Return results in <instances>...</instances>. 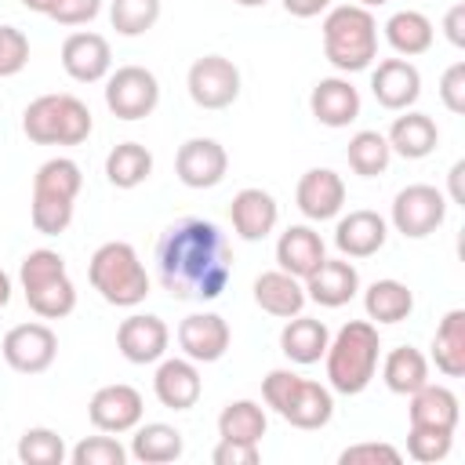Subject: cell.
I'll use <instances>...</instances> for the list:
<instances>
[{
    "mask_svg": "<svg viewBox=\"0 0 465 465\" xmlns=\"http://www.w3.org/2000/svg\"><path fill=\"white\" fill-rule=\"evenodd\" d=\"M156 280L174 302H214L232 280V243L207 218H178L156 240Z\"/></svg>",
    "mask_w": 465,
    "mask_h": 465,
    "instance_id": "cell-1",
    "label": "cell"
},
{
    "mask_svg": "<svg viewBox=\"0 0 465 465\" xmlns=\"http://www.w3.org/2000/svg\"><path fill=\"white\" fill-rule=\"evenodd\" d=\"M378 360H381L378 323H371V320H349L338 334H331L327 352H323L331 392H338V396H360L374 381Z\"/></svg>",
    "mask_w": 465,
    "mask_h": 465,
    "instance_id": "cell-2",
    "label": "cell"
},
{
    "mask_svg": "<svg viewBox=\"0 0 465 465\" xmlns=\"http://www.w3.org/2000/svg\"><path fill=\"white\" fill-rule=\"evenodd\" d=\"M84 189V171L69 156H51L36 167L33 174V200H29V218L40 236H62L73 222L76 196Z\"/></svg>",
    "mask_w": 465,
    "mask_h": 465,
    "instance_id": "cell-3",
    "label": "cell"
},
{
    "mask_svg": "<svg viewBox=\"0 0 465 465\" xmlns=\"http://www.w3.org/2000/svg\"><path fill=\"white\" fill-rule=\"evenodd\" d=\"M323 58L338 73H363L378 58V22L371 7L338 4L323 15Z\"/></svg>",
    "mask_w": 465,
    "mask_h": 465,
    "instance_id": "cell-4",
    "label": "cell"
},
{
    "mask_svg": "<svg viewBox=\"0 0 465 465\" xmlns=\"http://www.w3.org/2000/svg\"><path fill=\"white\" fill-rule=\"evenodd\" d=\"M262 400L294 429H323L334 418V392L312 378L276 367L262 378Z\"/></svg>",
    "mask_w": 465,
    "mask_h": 465,
    "instance_id": "cell-5",
    "label": "cell"
},
{
    "mask_svg": "<svg viewBox=\"0 0 465 465\" xmlns=\"http://www.w3.org/2000/svg\"><path fill=\"white\" fill-rule=\"evenodd\" d=\"M87 280L102 294V302L116 309H134L149 298V272L127 240L102 243L87 262Z\"/></svg>",
    "mask_w": 465,
    "mask_h": 465,
    "instance_id": "cell-6",
    "label": "cell"
},
{
    "mask_svg": "<svg viewBox=\"0 0 465 465\" xmlns=\"http://www.w3.org/2000/svg\"><path fill=\"white\" fill-rule=\"evenodd\" d=\"M18 283L29 309L40 320H62L76 309V283L69 280L65 258L51 247H36L18 265Z\"/></svg>",
    "mask_w": 465,
    "mask_h": 465,
    "instance_id": "cell-7",
    "label": "cell"
},
{
    "mask_svg": "<svg viewBox=\"0 0 465 465\" xmlns=\"http://www.w3.org/2000/svg\"><path fill=\"white\" fill-rule=\"evenodd\" d=\"M22 131L36 145H80L94 131V116L76 94H40L25 105Z\"/></svg>",
    "mask_w": 465,
    "mask_h": 465,
    "instance_id": "cell-8",
    "label": "cell"
},
{
    "mask_svg": "<svg viewBox=\"0 0 465 465\" xmlns=\"http://www.w3.org/2000/svg\"><path fill=\"white\" fill-rule=\"evenodd\" d=\"M160 105V80L145 65H120L105 76V109L116 120H145Z\"/></svg>",
    "mask_w": 465,
    "mask_h": 465,
    "instance_id": "cell-9",
    "label": "cell"
},
{
    "mask_svg": "<svg viewBox=\"0 0 465 465\" xmlns=\"http://www.w3.org/2000/svg\"><path fill=\"white\" fill-rule=\"evenodd\" d=\"M443 218H447V196L436 185H425V182H414V185L400 189L396 200H392V211H389L392 229L407 240L432 236L443 225Z\"/></svg>",
    "mask_w": 465,
    "mask_h": 465,
    "instance_id": "cell-10",
    "label": "cell"
},
{
    "mask_svg": "<svg viewBox=\"0 0 465 465\" xmlns=\"http://www.w3.org/2000/svg\"><path fill=\"white\" fill-rule=\"evenodd\" d=\"M185 87L200 109H229L240 98V69L225 54H203L189 65Z\"/></svg>",
    "mask_w": 465,
    "mask_h": 465,
    "instance_id": "cell-11",
    "label": "cell"
},
{
    "mask_svg": "<svg viewBox=\"0 0 465 465\" xmlns=\"http://www.w3.org/2000/svg\"><path fill=\"white\" fill-rule=\"evenodd\" d=\"M4 363L18 374H44L58 356V334L47 323H18L0 341Z\"/></svg>",
    "mask_w": 465,
    "mask_h": 465,
    "instance_id": "cell-12",
    "label": "cell"
},
{
    "mask_svg": "<svg viewBox=\"0 0 465 465\" xmlns=\"http://www.w3.org/2000/svg\"><path fill=\"white\" fill-rule=\"evenodd\" d=\"M229 171V153L214 138H189L174 153V174L185 189H214Z\"/></svg>",
    "mask_w": 465,
    "mask_h": 465,
    "instance_id": "cell-13",
    "label": "cell"
},
{
    "mask_svg": "<svg viewBox=\"0 0 465 465\" xmlns=\"http://www.w3.org/2000/svg\"><path fill=\"white\" fill-rule=\"evenodd\" d=\"M145 414V403H142V392L134 385H124V381H113V385H102L91 403H87V418L98 432H131Z\"/></svg>",
    "mask_w": 465,
    "mask_h": 465,
    "instance_id": "cell-14",
    "label": "cell"
},
{
    "mask_svg": "<svg viewBox=\"0 0 465 465\" xmlns=\"http://www.w3.org/2000/svg\"><path fill=\"white\" fill-rule=\"evenodd\" d=\"M167 345H171V331L153 312H131L116 327V349H120V356L127 363H138V367L160 363L163 352H167Z\"/></svg>",
    "mask_w": 465,
    "mask_h": 465,
    "instance_id": "cell-15",
    "label": "cell"
},
{
    "mask_svg": "<svg viewBox=\"0 0 465 465\" xmlns=\"http://www.w3.org/2000/svg\"><path fill=\"white\" fill-rule=\"evenodd\" d=\"M62 69L76 84H98L113 69V47L102 33L80 29L62 40Z\"/></svg>",
    "mask_w": 465,
    "mask_h": 465,
    "instance_id": "cell-16",
    "label": "cell"
},
{
    "mask_svg": "<svg viewBox=\"0 0 465 465\" xmlns=\"http://www.w3.org/2000/svg\"><path fill=\"white\" fill-rule=\"evenodd\" d=\"M371 94L381 109L403 113L418 102L421 94V73L411 58H381L371 69Z\"/></svg>",
    "mask_w": 465,
    "mask_h": 465,
    "instance_id": "cell-17",
    "label": "cell"
},
{
    "mask_svg": "<svg viewBox=\"0 0 465 465\" xmlns=\"http://www.w3.org/2000/svg\"><path fill=\"white\" fill-rule=\"evenodd\" d=\"M294 203L309 222H331L345 207V182L331 167H309L294 185Z\"/></svg>",
    "mask_w": 465,
    "mask_h": 465,
    "instance_id": "cell-18",
    "label": "cell"
},
{
    "mask_svg": "<svg viewBox=\"0 0 465 465\" xmlns=\"http://www.w3.org/2000/svg\"><path fill=\"white\" fill-rule=\"evenodd\" d=\"M232 331L218 312H193L178 323V349L193 363H218L229 352Z\"/></svg>",
    "mask_w": 465,
    "mask_h": 465,
    "instance_id": "cell-19",
    "label": "cell"
},
{
    "mask_svg": "<svg viewBox=\"0 0 465 465\" xmlns=\"http://www.w3.org/2000/svg\"><path fill=\"white\" fill-rule=\"evenodd\" d=\"M385 240H389V222L378 211L356 207L349 214H338L334 247L341 258H371L385 247Z\"/></svg>",
    "mask_w": 465,
    "mask_h": 465,
    "instance_id": "cell-20",
    "label": "cell"
},
{
    "mask_svg": "<svg viewBox=\"0 0 465 465\" xmlns=\"http://www.w3.org/2000/svg\"><path fill=\"white\" fill-rule=\"evenodd\" d=\"M302 283H305V298L323 309H341L360 294V272L349 258H323Z\"/></svg>",
    "mask_w": 465,
    "mask_h": 465,
    "instance_id": "cell-21",
    "label": "cell"
},
{
    "mask_svg": "<svg viewBox=\"0 0 465 465\" xmlns=\"http://www.w3.org/2000/svg\"><path fill=\"white\" fill-rule=\"evenodd\" d=\"M229 222H232V232H236L240 240L258 243V240H265V236L276 229V222H280V203H276L272 193H265V189H258V185H247V189H240V193L232 196V203H229Z\"/></svg>",
    "mask_w": 465,
    "mask_h": 465,
    "instance_id": "cell-22",
    "label": "cell"
},
{
    "mask_svg": "<svg viewBox=\"0 0 465 465\" xmlns=\"http://www.w3.org/2000/svg\"><path fill=\"white\" fill-rule=\"evenodd\" d=\"M153 392L167 411H189L196 407L200 392H203V378L200 367L189 356H171L160 360L156 374H153Z\"/></svg>",
    "mask_w": 465,
    "mask_h": 465,
    "instance_id": "cell-23",
    "label": "cell"
},
{
    "mask_svg": "<svg viewBox=\"0 0 465 465\" xmlns=\"http://www.w3.org/2000/svg\"><path fill=\"white\" fill-rule=\"evenodd\" d=\"M360 91L349 84V76H323L309 91V109L323 127H349L360 116Z\"/></svg>",
    "mask_w": 465,
    "mask_h": 465,
    "instance_id": "cell-24",
    "label": "cell"
},
{
    "mask_svg": "<svg viewBox=\"0 0 465 465\" xmlns=\"http://www.w3.org/2000/svg\"><path fill=\"white\" fill-rule=\"evenodd\" d=\"M254 305L262 309V312H269V316H276V320H291V316H298L302 309H305V283L298 280V276H291V272H283V269H265V272H258L254 276Z\"/></svg>",
    "mask_w": 465,
    "mask_h": 465,
    "instance_id": "cell-25",
    "label": "cell"
},
{
    "mask_svg": "<svg viewBox=\"0 0 465 465\" xmlns=\"http://www.w3.org/2000/svg\"><path fill=\"white\" fill-rule=\"evenodd\" d=\"M323 258H327V247L312 225H287L276 240V265L298 280H305Z\"/></svg>",
    "mask_w": 465,
    "mask_h": 465,
    "instance_id": "cell-26",
    "label": "cell"
},
{
    "mask_svg": "<svg viewBox=\"0 0 465 465\" xmlns=\"http://www.w3.org/2000/svg\"><path fill=\"white\" fill-rule=\"evenodd\" d=\"M389 149L403 160H425L436 145H440V127L429 113H418V109H403V116L392 120L389 134H385Z\"/></svg>",
    "mask_w": 465,
    "mask_h": 465,
    "instance_id": "cell-27",
    "label": "cell"
},
{
    "mask_svg": "<svg viewBox=\"0 0 465 465\" xmlns=\"http://www.w3.org/2000/svg\"><path fill=\"white\" fill-rule=\"evenodd\" d=\"M407 418H411L414 429H443V432H454L458 429V418H461V407H458V396L447 385L425 381L421 389L411 392Z\"/></svg>",
    "mask_w": 465,
    "mask_h": 465,
    "instance_id": "cell-28",
    "label": "cell"
},
{
    "mask_svg": "<svg viewBox=\"0 0 465 465\" xmlns=\"http://www.w3.org/2000/svg\"><path fill=\"white\" fill-rule=\"evenodd\" d=\"M327 341H331V331L323 320L316 316H291L280 331V352L298 363V367H309V363H320L323 352H327Z\"/></svg>",
    "mask_w": 465,
    "mask_h": 465,
    "instance_id": "cell-29",
    "label": "cell"
},
{
    "mask_svg": "<svg viewBox=\"0 0 465 465\" xmlns=\"http://www.w3.org/2000/svg\"><path fill=\"white\" fill-rule=\"evenodd\" d=\"M131 432L134 436H131L127 454L134 461H142V465H167V461H178L182 450H185L182 432L174 425H167V421H145V425L138 421Z\"/></svg>",
    "mask_w": 465,
    "mask_h": 465,
    "instance_id": "cell-30",
    "label": "cell"
},
{
    "mask_svg": "<svg viewBox=\"0 0 465 465\" xmlns=\"http://www.w3.org/2000/svg\"><path fill=\"white\" fill-rule=\"evenodd\" d=\"M378 363H381L385 389L396 392V396H411L414 389H421L429 381V356L418 352L414 345H396Z\"/></svg>",
    "mask_w": 465,
    "mask_h": 465,
    "instance_id": "cell-31",
    "label": "cell"
},
{
    "mask_svg": "<svg viewBox=\"0 0 465 465\" xmlns=\"http://www.w3.org/2000/svg\"><path fill=\"white\" fill-rule=\"evenodd\" d=\"M381 29H385V44H389L400 58H418V54H425V51L432 47V40H436V29H432L429 15L411 11V7L389 15V22H385Z\"/></svg>",
    "mask_w": 465,
    "mask_h": 465,
    "instance_id": "cell-32",
    "label": "cell"
},
{
    "mask_svg": "<svg viewBox=\"0 0 465 465\" xmlns=\"http://www.w3.org/2000/svg\"><path fill=\"white\" fill-rule=\"evenodd\" d=\"M363 312L371 323H403L414 312V291L403 280H374L363 291Z\"/></svg>",
    "mask_w": 465,
    "mask_h": 465,
    "instance_id": "cell-33",
    "label": "cell"
},
{
    "mask_svg": "<svg viewBox=\"0 0 465 465\" xmlns=\"http://www.w3.org/2000/svg\"><path fill=\"white\" fill-rule=\"evenodd\" d=\"M432 363L443 378L465 374V309H450L432 334Z\"/></svg>",
    "mask_w": 465,
    "mask_h": 465,
    "instance_id": "cell-34",
    "label": "cell"
},
{
    "mask_svg": "<svg viewBox=\"0 0 465 465\" xmlns=\"http://www.w3.org/2000/svg\"><path fill=\"white\" fill-rule=\"evenodd\" d=\"M153 174V153L142 142H120L105 156V178L116 189H138Z\"/></svg>",
    "mask_w": 465,
    "mask_h": 465,
    "instance_id": "cell-35",
    "label": "cell"
},
{
    "mask_svg": "<svg viewBox=\"0 0 465 465\" xmlns=\"http://www.w3.org/2000/svg\"><path fill=\"white\" fill-rule=\"evenodd\" d=\"M269 429L265 407L254 400H229L218 414V436L222 440H240V443H262Z\"/></svg>",
    "mask_w": 465,
    "mask_h": 465,
    "instance_id": "cell-36",
    "label": "cell"
},
{
    "mask_svg": "<svg viewBox=\"0 0 465 465\" xmlns=\"http://www.w3.org/2000/svg\"><path fill=\"white\" fill-rule=\"evenodd\" d=\"M345 160L360 178H378V174H385L392 149H389L381 131H356L345 145Z\"/></svg>",
    "mask_w": 465,
    "mask_h": 465,
    "instance_id": "cell-37",
    "label": "cell"
},
{
    "mask_svg": "<svg viewBox=\"0 0 465 465\" xmlns=\"http://www.w3.org/2000/svg\"><path fill=\"white\" fill-rule=\"evenodd\" d=\"M15 454H18L22 465H62V461L69 458L65 440H62L54 429H47V425H33V429H25V432L18 436Z\"/></svg>",
    "mask_w": 465,
    "mask_h": 465,
    "instance_id": "cell-38",
    "label": "cell"
},
{
    "mask_svg": "<svg viewBox=\"0 0 465 465\" xmlns=\"http://www.w3.org/2000/svg\"><path fill=\"white\" fill-rule=\"evenodd\" d=\"M160 0H109V22L120 36H142L160 22Z\"/></svg>",
    "mask_w": 465,
    "mask_h": 465,
    "instance_id": "cell-39",
    "label": "cell"
},
{
    "mask_svg": "<svg viewBox=\"0 0 465 465\" xmlns=\"http://www.w3.org/2000/svg\"><path fill=\"white\" fill-rule=\"evenodd\" d=\"M127 447L113 436V432H102V436H84L73 450H69V461L73 465H127Z\"/></svg>",
    "mask_w": 465,
    "mask_h": 465,
    "instance_id": "cell-40",
    "label": "cell"
},
{
    "mask_svg": "<svg viewBox=\"0 0 465 465\" xmlns=\"http://www.w3.org/2000/svg\"><path fill=\"white\" fill-rule=\"evenodd\" d=\"M454 447V432H443V429H414L407 432V454L421 465H436L450 454Z\"/></svg>",
    "mask_w": 465,
    "mask_h": 465,
    "instance_id": "cell-41",
    "label": "cell"
},
{
    "mask_svg": "<svg viewBox=\"0 0 465 465\" xmlns=\"http://www.w3.org/2000/svg\"><path fill=\"white\" fill-rule=\"evenodd\" d=\"M29 62V36L15 25H0V76L22 73Z\"/></svg>",
    "mask_w": 465,
    "mask_h": 465,
    "instance_id": "cell-42",
    "label": "cell"
},
{
    "mask_svg": "<svg viewBox=\"0 0 465 465\" xmlns=\"http://www.w3.org/2000/svg\"><path fill=\"white\" fill-rule=\"evenodd\" d=\"M338 461H341V465H378V461H385V465H400L403 454H400L392 443L367 440V443H352V447H345V450L338 454Z\"/></svg>",
    "mask_w": 465,
    "mask_h": 465,
    "instance_id": "cell-43",
    "label": "cell"
},
{
    "mask_svg": "<svg viewBox=\"0 0 465 465\" xmlns=\"http://www.w3.org/2000/svg\"><path fill=\"white\" fill-rule=\"evenodd\" d=\"M440 102L454 116L465 113V62H454V65L443 69V76H440Z\"/></svg>",
    "mask_w": 465,
    "mask_h": 465,
    "instance_id": "cell-44",
    "label": "cell"
},
{
    "mask_svg": "<svg viewBox=\"0 0 465 465\" xmlns=\"http://www.w3.org/2000/svg\"><path fill=\"white\" fill-rule=\"evenodd\" d=\"M214 465H258L262 461V447L258 443H240V440H218V447L211 450Z\"/></svg>",
    "mask_w": 465,
    "mask_h": 465,
    "instance_id": "cell-45",
    "label": "cell"
},
{
    "mask_svg": "<svg viewBox=\"0 0 465 465\" xmlns=\"http://www.w3.org/2000/svg\"><path fill=\"white\" fill-rule=\"evenodd\" d=\"M98 11L102 0H58L47 18H54L58 25H87L91 18H98Z\"/></svg>",
    "mask_w": 465,
    "mask_h": 465,
    "instance_id": "cell-46",
    "label": "cell"
},
{
    "mask_svg": "<svg viewBox=\"0 0 465 465\" xmlns=\"http://www.w3.org/2000/svg\"><path fill=\"white\" fill-rule=\"evenodd\" d=\"M443 33L454 47H465V4H454L443 18Z\"/></svg>",
    "mask_w": 465,
    "mask_h": 465,
    "instance_id": "cell-47",
    "label": "cell"
},
{
    "mask_svg": "<svg viewBox=\"0 0 465 465\" xmlns=\"http://www.w3.org/2000/svg\"><path fill=\"white\" fill-rule=\"evenodd\" d=\"M331 7V0H283V11L294 18H316Z\"/></svg>",
    "mask_w": 465,
    "mask_h": 465,
    "instance_id": "cell-48",
    "label": "cell"
},
{
    "mask_svg": "<svg viewBox=\"0 0 465 465\" xmlns=\"http://www.w3.org/2000/svg\"><path fill=\"white\" fill-rule=\"evenodd\" d=\"M461 174H465V160H458L450 167V203H465V193H461Z\"/></svg>",
    "mask_w": 465,
    "mask_h": 465,
    "instance_id": "cell-49",
    "label": "cell"
},
{
    "mask_svg": "<svg viewBox=\"0 0 465 465\" xmlns=\"http://www.w3.org/2000/svg\"><path fill=\"white\" fill-rule=\"evenodd\" d=\"M54 4H58V0H22V7H25V11H36V15H51Z\"/></svg>",
    "mask_w": 465,
    "mask_h": 465,
    "instance_id": "cell-50",
    "label": "cell"
},
{
    "mask_svg": "<svg viewBox=\"0 0 465 465\" xmlns=\"http://www.w3.org/2000/svg\"><path fill=\"white\" fill-rule=\"evenodd\" d=\"M11 291H15V287H11V276H7L4 269H0V309H4L7 302H11Z\"/></svg>",
    "mask_w": 465,
    "mask_h": 465,
    "instance_id": "cell-51",
    "label": "cell"
},
{
    "mask_svg": "<svg viewBox=\"0 0 465 465\" xmlns=\"http://www.w3.org/2000/svg\"><path fill=\"white\" fill-rule=\"evenodd\" d=\"M232 4H240V7H265L269 0H232Z\"/></svg>",
    "mask_w": 465,
    "mask_h": 465,
    "instance_id": "cell-52",
    "label": "cell"
},
{
    "mask_svg": "<svg viewBox=\"0 0 465 465\" xmlns=\"http://www.w3.org/2000/svg\"><path fill=\"white\" fill-rule=\"evenodd\" d=\"M352 4H360V7H381V4H389V0H352Z\"/></svg>",
    "mask_w": 465,
    "mask_h": 465,
    "instance_id": "cell-53",
    "label": "cell"
}]
</instances>
